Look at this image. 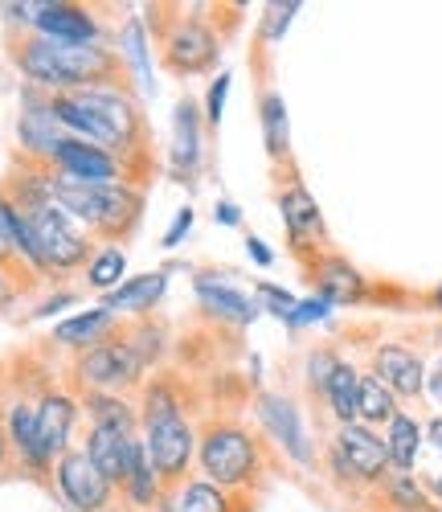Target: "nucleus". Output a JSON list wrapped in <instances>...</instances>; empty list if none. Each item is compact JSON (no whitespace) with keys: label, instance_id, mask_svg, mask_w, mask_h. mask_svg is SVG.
<instances>
[{"label":"nucleus","instance_id":"obj_1","mask_svg":"<svg viewBox=\"0 0 442 512\" xmlns=\"http://www.w3.org/2000/svg\"><path fill=\"white\" fill-rule=\"evenodd\" d=\"M17 66L41 82V87H54L58 95H74V91H107L111 82L123 78V58L111 54L107 46H70V41H54V37H29Z\"/></svg>","mask_w":442,"mask_h":512},{"label":"nucleus","instance_id":"obj_2","mask_svg":"<svg viewBox=\"0 0 442 512\" xmlns=\"http://www.w3.org/2000/svg\"><path fill=\"white\" fill-rule=\"evenodd\" d=\"M144 451L160 476V488H185L189 463L197 455V431L189 426V418L181 414V402H176V390L168 381H152L144 390Z\"/></svg>","mask_w":442,"mask_h":512},{"label":"nucleus","instance_id":"obj_3","mask_svg":"<svg viewBox=\"0 0 442 512\" xmlns=\"http://www.w3.org/2000/svg\"><path fill=\"white\" fill-rule=\"evenodd\" d=\"M54 205H62L70 218L86 222L95 234L119 242L144 218V189L131 185H82L70 177H54Z\"/></svg>","mask_w":442,"mask_h":512},{"label":"nucleus","instance_id":"obj_4","mask_svg":"<svg viewBox=\"0 0 442 512\" xmlns=\"http://www.w3.org/2000/svg\"><path fill=\"white\" fill-rule=\"evenodd\" d=\"M197 459H201V472L209 476V484L226 488V492L250 488L262 467L258 443L250 439V431H242L234 422H209L197 439Z\"/></svg>","mask_w":442,"mask_h":512},{"label":"nucleus","instance_id":"obj_5","mask_svg":"<svg viewBox=\"0 0 442 512\" xmlns=\"http://www.w3.org/2000/svg\"><path fill=\"white\" fill-rule=\"evenodd\" d=\"M21 213H25V209H21ZM25 218H29V226H33V238H37L41 259H46L50 271H74V267H82V263H91V238H86V234L74 226V218H70L62 205L46 201V205L29 209Z\"/></svg>","mask_w":442,"mask_h":512},{"label":"nucleus","instance_id":"obj_6","mask_svg":"<svg viewBox=\"0 0 442 512\" xmlns=\"http://www.w3.org/2000/svg\"><path fill=\"white\" fill-rule=\"evenodd\" d=\"M78 377L99 394H119L144 377V365L131 353L127 336H103L99 345H91L78 357Z\"/></svg>","mask_w":442,"mask_h":512},{"label":"nucleus","instance_id":"obj_7","mask_svg":"<svg viewBox=\"0 0 442 512\" xmlns=\"http://www.w3.org/2000/svg\"><path fill=\"white\" fill-rule=\"evenodd\" d=\"M58 488L78 512H103L111 504L115 484L95 467V459L86 455V447H78V451H66L58 459Z\"/></svg>","mask_w":442,"mask_h":512},{"label":"nucleus","instance_id":"obj_8","mask_svg":"<svg viewBox=\"0 0 442 512\" xmlns=\"http://www.w3.org/2000/svg\"><path fill=\"white\" fill-rule=\"evenodd\" d=\"M160 54H164V66L172 74H201L217 62V37L209 25H201L197 17H185V21H176L172 33H164L160 41Z\"/></svg>","mask_w":442,"mask_h":512},{"label":"nucleus","instance_id":"obj_9","mask_svg":"<svg viewBox=\"0 0 442 512\" xmlns=\"http://www.w3.org/2000/svg\"><path fill=\"white\" fill-rule=\"evenodd\" d=\"M62 177L70 181H82V185H127V173H123V160H115L111 152L86 144V140H62L54 148V160H50Z\"/></svg>","mask_w":442,"mask_h":512},{"label":"nucleus","instance_id":"obj_10","mask_svg":"<svg viewBox=\"0 0 442 512\" xmlns=\"http://www.w3.org/2000/svg\"><path fill=\"white\" fill-rule=\"evenodd\" d=\"M332 463L352 480H381L385 467H389V447H385V439H377L369 431V426L348 422L340 431V439H336Z\"/></svg>","mask_w":442,"mask_h":512},{"label":"nucleus","instance_id":"obj_11","mask_svg":"<svg viewBox=\"0 0 442 512\" xmlns=\"http://www.w3.org/2000/svg\"><path fill=\"white\" fill-rule=\"evenodd\" d=\"M136 451H140V439L136 431H119V426H91V443H86V455L95 459L99 472L123 488L131 467H136Z\"/></svg>","mask_w":442,"mask_h":512},{"label":"nucleus","instance_id":"obj_12","mask_svg":"<svg viewBox=\"0 0 442 512\" xmlns=\"http://www.w3.org/2000/svg\"><path fill=\"white\" fill-rule=\"evenodd\" d=\"M74 414H78V406L70 394H46L37 402V459H41V467H50L54 459L66 455Z\"/></svg>","mask_w":442,"mask_h":512},{"label":"nucleus","instance_id":"obj_13","mask_svg":"<svg viewBox=\"0 0 442 512\" xmlns=\"http://www.w3.org/2000/svg\"><path fill=\"white\" fill-rule=\"evenodd\" d=\"M33 25L41 29V37L70 41V46H91V41L99 37L95 17L86 13L82 5H37L33 9Z\"/></svg>","mask_w":442,"mask_h":512},{"label":"nucleus","instance_id":"obj_14","mask_svg":"<svg viewBox=\"0 0 442 512\" xmlns=\"http://www.w3.org/2000/svg\"><path fill=\"white\" fill-rule=\"evenodd\" d=\"M373 377L385 381V390L389 394H402V398H418L422 386H426V369L422 361L402 349V345H385L377 349V365H373Z\"/></svg>","mask_w":442,"mask_h":512},{"label":"nucleus","instance_id":"obj_15","mask_svg":"<svg viewBox=\"0 0 442 512\" xmlns=\"http://www.w3.org/2000/svg\"><path fill=\"white\" fill-rule=\"evenodd\" d=\"M258 414H262V426H267V431L287 447V455H295L299 463L312 459V447H307L303 426H299V414H295V406H291L287 398L262 394V398H258Z\"/></svg>","mask_w":442,"mask_h":512},{"label":"nucleus","instance_id":"obj_16","mask_svg":"<svg viewBox=\"0 0 442 512\" xmlns=\"http://www.w3.org/2000/svg\"><path fill=\"white\" fill-rule=\"evenodd\" d=\"M197 103L193 99H181L176 103V119H172V168L176 177H185L197 168V156H201V140H197Z\"/></svg>","mask_w":442,"mask_h":512},{"label":"nucleus","instance_id":"obj_17","mask_svg":"<svg viewBox=\"0 0 442 512\" xmlns=\"http://www.w3.org/2000/svg\"><path fill=\"white\" fill-rule=\"evenodd\" d=\"M160 291H164V271H152V275H136V279H127L119 291L107 295V312H152L156 300H160Z\"/></svg>","mask_w":442,"mask_h":512},{"label":"nucleus","instance_id":"obj_18","mask_svg":"<svg viewBox=\"0 0 442 512\" xmlns=\"http://www.w3.org/2000/svg\"><path fill=\"white\" fill-rule=\"evenodd\" d=\"M54 123H58V115H54L50 103L29 107V111L21 115V144H25L33 156H41V160H54V148L62 144V136L54 132Z\"/></svg>","mask_w":442,"mask_h":512},{"label":"nucleus","instance_id":"obj_19","mask_svg":"<svg viewBox=\"0 0 442 512\" xmlns=\"http://www.w3.org/2000/svg\"><path fill=\"white\" fill-rule=\"evenodd\" d=\"M107 328H111V312L107 308H95V312H82V316L58 324L54 328V340H58V345H66V349H82L86 353L91 345H99Z\"/></svg>","mask_w":442,"mask_h":512},{"label":"nucleus","instance_id":"obj_20","mask_svg":"<svg viewBox=\"0 0 442 512\" xmlns=\"http://www.w3.org/2000/svg\"><path fill=\"white\" fill-rule=\"evenodd\" d=\"M197 295H201V304H205L209 312L226 316V320H234V324H250V320L258 316V308L246 300V295H238L234 287H221V283H213V279H197Z\"/></svg>","mask_w":442,"mask_h":512},{"label":"nucleus","instance_id":"obj_21","mask_svg":"<svg viewBox=\"0 0 442 512\" xmlns=\"http://www.w3.org/2000/svg\"><path fill=\"white\" fill-rule=\"evenodd\" d=\"M389 463L397 467V472H410V467L418 463V451H422V431H418V422L410 414H393L389 422Z\"/></svg>","mask_w":442,"mask_h":512},{"label":"nucleus","instance_id":"obj_22","mask_svg":"<svg viewBox=\"0 0 442 512\" xmlns=\"http://www.w3.org/2000/svg\"><path fill=\"white\" fill-rule=\"evenodd\" d=\"M279 209H283V222H287V230H291V234H295L299 242L324 230V222H320V209H316V201L307 197V189H299V185L283 193Z\"/></svg>","mask_w":442,"mask_h":512},{"label":"nucleus","instance_id":"obj_23","mask_svg":"<svg viewBox=\"0 0 442 512\" xmlns=\"http://www.w3.org/2000/svg\"><path fill=\"white\" fill-rule=\"evenodd\" d=\"M328 402L336 410V418L348 426V422H357V394H361V373L352 369V365H336V373L328 377Z\"/></svg>","mask_w":442,"mask_h":512},{"label":"nucleus","instance_id":"obj_24","mask_svg":"<svg viewBox=\"0 0 442 512\" xmlns=\"http://www.w3.org/2000/svg\"><path fill=\"white\" fill-rule=\"evenodd\" d=\"M176 512H234V496L209 480H189L176 496Z\"/></svg>","mask_w":442,"mask_h":512},{"label":"nucleus","instance_id":"obj_25","mask_svg":"<svg viewBox=\"0 0 442 512\" xmlns=\"http://www.w3.org/2000/svg\"><path fill=\"white\" fill-rule=\"evenodd\" d=\"M320 291H324L328 304H352V300H361V275L348 263L332 259V263L320 267Z\"/></svg>","mask_w":442,"mask_h":512},{"label":"nucleus","instance_id":"obj_26","mask_svg":"<svg viewBox=\"0 0 442 512\" xmlns=\"http://www.w3.org/2000/svg\"><path fill=\"white\" fill-rule=\"evenodd\" d=\"M9 439H13V447H17V455L25 463L41 467V459H37V406H29V402L13 406V414H9Z\"/></svg>","mask_w":442,"mask_h":512},{"label":"nucleus","instance_id":"obj_27","mask_svg":"<svg viewBox=\"0 0 442 512\" xmlns=\"http://www.w3.org/2000/svg\"><path fill=\"white\" fill-rule=\"evenodd\" d=\"M123 492L136 500V508H152L156 496L164 492V488H160V476H156V467H152V459H148V451H144V439H140L136 467H131V476H127V484H123Z\"/></svg>","mask_w":442,"mask_h":512},{"label":"nucleus","instance_id":"obj_28","mask_svg":"<svg viewBox=\"0 0 442 512\" xmlns=\"http://www.w3.org/2000/svg\"><path fill=\"white\" fill-rule=\"evenodd\" d=\"M86 410H91V426H119V431H136V410L115 394H86Z\"/></svg>","mask_w":442,"mask_h":512},{"label":"nucleus","instance_id":"obj_29","mask_svg":"<svg viewBox=\"0 0 442 512\" xmlns=\"http://www.w3.org/2000/svg\"><path fill=\"white\" fill-rule=\"evenodd\" d=\"M357 418H365V422H393V394L385 390L381 377H361Z\"/></svg>","mask_w":442,"mask_h":512},{"label":"nucleus","instance_id":"obj_30","mask_svg":"<svg viewBox=\"0 0 442 512\" xmlns=\"http://www.w3.org/2000/svg\"><path fill=\"white\" fill-rule=\"evenodd\" d=\"M262 132H267V148H271L275 160L287 156V148H291V132H287V107H283L279 95H267V99H262Z\"/></svg>","mask_w":442,"mask_h":512},{"label":"nucleus","instance_id":"obj_31","mask_svg":"<svg viewBox=\"0 0 442 512\" xmlns=\"http://www.w3.org/2000/svg\"><path fill=\"white\" fill-rule=\"evenodd\" d=\"M123 271H127V254L119 246H107V250H99L95 259H91V267H86V279H91V287H99V291H111L123 279Z\"/></svg>","mask_w":442,"mask_h":512},{"label":"nucleus","instance_id":"obj_32","mask_svg":"<svg viewBox=\"0 0 442 512\" xmlns=\"http://www.w3.org/2000/svg\"><path fill=\"white\" fill-rule=\"evenodd\" d=\"M17 259V242H13V201L0 197V263Z\"/></svg>","mask_w":442,"mask_h":512},{"label":"nucleus","instance_id":"obj_33","mask_svg":"<svg viewBox=\"0 0 442 512\" xmlns=\"http://www.w3.org/2000/svg\"><path fill=\"white\" fill-rule=\"evenodd\" d=\"M389 496H393L397 504H402V508H422V504H426V496L418 492V484L410 480V472H397V480H393Z\"/></svg>","mask_w":442,"mask_h":512},{"label":"nucleus","instance_id":"obj_34","mask_svg":"<svg viewBox=\"0 0 442 512\" xmlns=\"http://www.w3.org/2000/svg\"><path fill=\"white\" fill-rule=\"evenodd\" d=\"M226 95H230V74H217L213 87H209V99H205V119H209V123H221V107H226Z\"/></svg>","mask_w":442,"mask_h":512},{"label":"nucleus","instance_id":"obj_35","mask_svg":"<svg viewBox=\"0 0 442 512\" xmlns=\"http://www.w3.org/2000/svg\"><path fill=\"white\" fill-rule=\"evenodd\" d=\"M267 13H271V17H267V25H262V33H267V37L275 41V37H283V29H287V25H291V17L299 13V5H271Z\"/></svg>","mask_w":442,"mask_h":512},{"label":"nucleus","instance_id":"obj_36","mask_svg":"<svg viewBox=\"0 0 442 512\" xmlns=\"http://www.w3.org/2000/svg\"><path fill=\"white\" fill-rule=\"evenodd\" d=\"M189 226H193V209H181V213H176V222H172V230L164 234V246H181Z\"/></svg>","mask_w":442,"mask_h":512},{"label":"nucleus","instance_id":"obj_37","mask_svg":"<svg viewBox=\"0 0 442 512\" xmlns=\"http://www.w3.org/2000/svg\"><path fill=\"white\" fill-rule=\"evenodd\" d=\"M320 316H328V300H307V304H299L295 308V324H307V320H320Z\"/></svg>","mask_w":442,"mask_h":512},{"label":"nucleus","instance_id":"obj_38","mask_svg":"<svg viewBox=\"0 0 442 512\" xmlns=\"http://www.w3.org/2000/svg\"><path fill=\"white\" fill-rule=\"evenodd\" d=\"M332 373H336V361H332L328 353H316V357H312V381H316V386H328Z\"/></svg>","mask_w":442,"mask_h":512},{"label":"nucleus","instance_id":"obj_39","mask_svg":"<svg viewBox=\"0 0 442 512\" xmlns=\"http://www.w3.org/2000/svg\"><path fill=\"white\" fill-rule=\"evenodd\" d=\"M246 250H250V259H254V263H262V267H271V250H267V246H262L258 238H250V242H246Z\"/></svg>","mask_w":442,"mask_h":512},{"label":"nucleus","instance_id":"obj_40","mask_svg":"<svg viewBox=\"0 0 442 512\" xmlns=\"http://www.w3.org/2000/svg\"><path fill=\"white\" fill-rule=\"evenodd\" d=\"M217 222H221V226H238V205L221 201V205H217Z\"/></svg>","mask_w":442,"mask_h":512},{"label":"nucleus","instance_id":"obj_41","mask_svg":"<svg viewBox=\"0 0 442 512\" xmlns=\"http://www.w3.org/2000/svg\"><path fill=\"white\" fill-rule=\"evenodd\" d=\"M426 439H430V451H434V455H442V418H434V422H430Z\"/></svg>","mask_w":442,"mask_h":512},{"label":"nucleus","instance_id":"obj_42","mask_svg":"<svg viewBox=\"0 0 442 512\" xmlns=\"http://www.w3.org/2000/svg\"><path fill=\"white\" fill-rule=\"evenodd\" d=\"M430 394H434V398L442 402V361H438V369L430 373Z\"/></svg>","mask_w":442,"mask_h":512},{"label":"nucleus","instance_id":"obj_43","mask_svg":"<svg viewBox=\"0 0 442 512\" xmlns=\"http://www.w3.org/2000/svg\"><path fill=\"white\" fill-rule=\"evenodd\" d=\"M5 455H9V431L0 426V463H5Z\"/></svg>","mask_w":442,"mask_h":512},{"label":"nucleus","instance_id":"obj_44","mask_svg":"<svg viewBox=\"0 0 442 512\" xmlns=\"http://www.w3.org/2000/svg\"><path fill=\"white\" fill-rule=\"evenodd\" d=\"M438 304H442V287H438Z\"/></svg>","mask_w":442,"mask_h":512}]
</instances>
